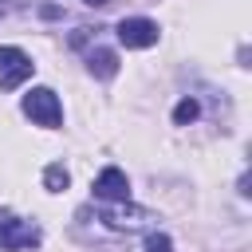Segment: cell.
Listing matches in <instances>:
<instances>
[{
	"mask_svg": "<svg viewBox=\"0 0 252 252\" xmlns=\"http://www.w3.org/2000/svg\"><path fill=\"white\" fill-rule=\"evenodd\" d=\"M16 8H24V0H0V20H4V16H12Z\"/></svg>",
	"mask_w": 252,
	"mask_h": 252,
	"instance_id": "8fae6325",
	"label": "cell"
},
{
	"mask_svg": "<svg viewBox=\"0 0 252 252\" xmlns=\"http://www.w3.org/2000/svg\"><path fill=\"white\" fill-rule=\"evenodd\" d=\"M94 197L102 201V205H122V201H130V181H126V173L118 169V165H106L98 177H94Z\"/></svg>",
	"mask_w": 252,
	"mask_h": 252,
	"instance_id": "8992f818",
	"label": "cell"
},
{
	"mask_svg": "<svg viewBox=\"0 0 252 252\" xmlns=\"http://www.w3.org/2000/svg\"><path fill=\"white\" fill-rule=\"evenodd\" d=\"M35 63L20 47H0V91H16L24 79H32Z\"/></svg>",
	"mask_w": 252,
	"mask_h": 252,
	"instance_id": "277c9868",
	"label": "cell"
},
{
	"mask_svg": "<svg viewBox=\"0 0 252 252\" xmlns=\"http://www.w3.org/2000/svg\"><path fill=\"white\" fill-rule=\"evenodd\" d=\"M20 106H24V114H28L32 122H39V126H47V130H55V126L63 122V106H59V94H55L51 87H32Z\"/></svg>",
	"mask_w": 252,
	"mask_h": 252,
	"instance_id": "6da1fadb",
	"label": "cell"
},
{
	"mask_svg": "<svg viewBox=\"0 0 252 252\" xmlns=\"http://www.w3.org/2000/svg\"><path fill=\"white\" fill-rule=\"evenodd\" d=\"M87 71H91L94 79H114V75H118V55H114L110 47H91V51H87Z\"/></svg>",
	"mask_w": 252,
	"mask_h": 252,
	"instance_id": "52a82bcc",
	"label": "cell"
},
{
	"mask_svg": "<svg viewBox=\"0 0 252 252\" xmlns=\"http://www.w3.org/2000/svg\"><path fill=\"white\" fill-rule=\"evenodd\" d=\"M197 114H201V102H197V98H181V102L173 106V122H177V126L197 122Z\"/></svg>",
	"mask_w": 252,
	"mask_h": 252,
	"instance_id": "9c48e42d",
	"label": "cell"
},
{
	"mask_svg": "<svg viewBox=\"0 0 252 252\" xmlns=\"http://www.w3.org/2000/svg\"><path fill=\"white\" fill-rule=\"evenodd\" d=\"M39 16H43V20H55V16H59V8H55V4H43V8H39Z\"/></svg>",
	"mask_w": 252,
	"mask_h": 252,
	"instance_id": "7c38bea8",
	"label": "cell"
},
{
	"mask_svg": "<svg viewBox=\"0 0 252 252\" xmlns=\"http://www.w3.org/2000/svg\"><path fill=\"white\" fill-rule=\"evenodd\" d=\"M118 43L130 47V51H142V47H154L158 43V24L146 20V16H130L118 24Z\"/></svg>",
	"mask_w": 252,
	"mask_h": 252,
	"instance_id": "5b68a950",
	"label": "cell"
},
{
	"mask_svg": "<svg viewBox=\"0 0 252 252\" xmlns=\"http://www.w3.org/2000/svg\"><path fill=\"white\" fill-rule=\"evenodd\" d=\"M67 181H71V173H67L59 161H51V165L43 169V189H47V193H63V189H67Z\"/></svg>",
	"mask_w": 252,
	"mask_h": 252,
	"instance_id": "ba28073f",
	"label": "cell"
},
{
	"mask_svg": "<svg viewBox=\"0 0 252 252\" xmlns=\"http://www.w3.org/2000/svg\"><path fill=\"white\" fill-rule=\"evenodd\" d=\"M146 252H173V240L165 232H150L146 236Z\"/></svg>",
	"mask_w": 252,
	"mask_h": 252,
	"instance_id": "30bf717a",
	"label": "cell"
},
{
	"mask_svg": "<svg viewBox=\"0 0 252 252\" xmlns=\"http://www.w3.org/2000/svg\"><path fill=\"white\" fill-rule=\"evenodd\" d=\"M98 220H102L106 228H114V232H138V228H146L154 217H150L146 209H138V205L122 201V205H106V209L98 213Z\"/></svg>",
	"mask_w": 252,
	"mask_h": 252,
	"instance_id": "3957f363",
	"label": "cell"
},
{
	"mask_svg": "<svg viewBox=\"0 0 252 252\" xmlns=\"http://www.w3.org/2000/svg\"><path fill=\"white\" fill-rule=\"evenodd\" d=\"M39 244V228L32 220H20L12 213H0V248L20 252V248H35Z\"/></svg>",
	"mask_w": 252,
	"mask_h": 252,
	"instance_id": "7a4b0ae2",
	"label": "cell"
},
{
	"mask_svg": "<svg viewBox=\"0 0 252 252\" xmlns=\"http://www.w3.org/2000/svg\"><path fill=\"white\" fill-rule=\"evenodd\" d=\"M83 4H91V8H106L110 0H83Z\"/></svg>",
	"mask_w": 252,
	"mask_h": 252,
	"instance_id": "4fadbf2b",
	"label": "cell"
}]
</instances>
